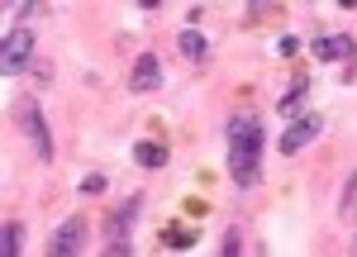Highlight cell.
Listing matches in <instances>:
<instances>
[{
    "instance_id": "13",
    "label": "cell",
    "mask_w": 357,
    "mask_h": 257,
    "mask_svg": "<svg viewBox=\"0 0 357 257\" xmlns=\"http://www.w3.org/2000/svg\"><path fill=\"white\" fill-rule=\"evenodd\" d=\"M24 248V224H5L0 228V257H15Z\"/></svg>"
},
{
    "instance_id": "9",
    "label": "cell",
    "mask_w": 357,
    "mask_h": 257,
    "mask_svg": "<svg viewBox=\"0 0 357 257\" xmlns=\"http://www.w3.org/2000/svg\"><path fill=\"white\" fill-rule=\"evenodd\" d=\"M176 48H181L186 62H205V53H210V43H205V33H200V29H181Z\"/></svg>"
},
{
    "instance_id": "8",
    "label": "cell",
    "mask_w": 357,
    "mask_h": 257,
    "mask_svg": "<svg viewBox=\"0 0 357 257\" xmlns=\"http://www.w3.org/2000/svg\"><path fill=\"white\" fill-rule=\"evenodd\" d=\"M129 91L134 95H148V91H162V62L158 53H143L134 62V77H129Z\"/></svg>"
},
{
    "instance_id": "10",
    "label": "cell",
    "mask_w": 357,
    "mask_h": 257,
    "mask_svg": "<svg viewBox=\"0 0 357 257\" xmlns=\"http://www.w3.org/2000/svg\"><path fill=\"white\" fill-rule=\"evenodd\" d=\"M134 162L138 167H148V171H158V167H167V148L162 143H134Z\"/></svg>"
},
{
    "instance_id": "7",
    "label": "cell",
    "mask_w": 357,
    "mask_h": 257,
    "mask_svg": "<svg viewBox=\"0 0 357 257\" xmlns=\"http://www.w3.org/2000/svg\"><path fill=\"white\" fill-rule=\"evenodd\" d=\"M86 248V219L82 215H72V219H62L53 228V243H48V253L53 257H77Z\"/></svg>"
},
{
    "instance_id": "4",
    "label": "cell",
    "mask_w": 357,
    "mask_h": 257,
    "mask_svg": "<svg viewBox=\"0 0 357 257\" xmlns=\"http://www.w3.org/2000/svg\"><path fill=\"white\" fill-rule=\"evenodd\" d=\"M20 129H24V139L33 143V153H38V162H53V139H48V124H43V110L24 100L20 105Z\"/></svg>"
},
{
    "instance_id": "1",
    "label": "cell",
    "mask_w": 357,
    "mask_h": 257,
    "mask_svg": "<svg viewBox=\"0 0 357 257\" xmlns=\"http://www.w3.org/2000/svg\"><path fill=\"white\" fill-rule=\"evenodd\" d=\"M224 157H229V176H234V186H257L262 181V157H267V129H262V119H252V114H238L234 124H229V139H224Z\"/></svg>"
},
{
    "instance_id": "14",
    "label": "cell",
    "mask_w": 357,
    "mask_h": 257,
    "mask_svg": "<svg viewBox=\"0 0 357 257\" xmlns=\"http://www.w3.org/2000/svg\"><path fill=\"white\" fill-rule=\"evenodd\" d=\"M105 191V171H91V176H82V196H100Z\"/></svg>"
},
{
    "instance_id": "3",
    "label": "cell",
    "mask_w": 357,
    "mask_h": 257,
    "mask_svg": "<svg viewBox=\"0 0 357 257\" xmlns=\"http://www.w3.org/2000/svg\"><path fill=\"white\" fill-rule=\"evenodd\" d=\"M33 53H38V38H33V29H10L5 38H0V77H20L33 67Z\"/></svg>"
},
{
    "instance_id": "17",
    "label": "cell",
    "mask_w": 357,
    "mask_h": 257,
    "mask_svg": "<svg viewBox=\"0 0 357 257\" xmlns=\"http://www.w3.org/2000/svg\"><path fill=\"white\" fill-rule=\"evenodd\" d=\"M238 248H243V243H238V228H224V243H220V253H238Z\"/></svg>"
},
{
    "instance_id": "5",
    "label": "cell",
    "mask_w": 357,
    "mask_h": 257,
    "mask_svg": "<svg viewBox=\"0 0 357 257\" xmlns=\"http://www.w3.org/2000/svg\"><path fill=\"white\" fill-rule=\"evenodd\" d=\"M353 33H324V38H314V57L319 62H343V81H353Z\"/></svg>"
},
{
    "instance_id": "6",
    "label": "cell",
    "mask_w": 357,
    "mask_h": 257,
    "mask_svg": "<svg viewBox=\"0 0 357 257\" xmlns=\"http://www.w3.org/2000/svg\"><path fill=\"white\" fill-rule=\"evenodd\" d=\"M319 129H324V114H301V119H291V129L281 134V143H276V148H281L286 157H296L301 148H310V143L319 139Z\"/></svg>"
},
{
    "instance_id": "11",
    "label": "cell",
    "mask_w": 357,
    "mask_h": 257,
    "mask_svg": "<svg viewBox=\"0 0 357 257\" xmlns=\"http://www.w3.org/2000/svg\"><path fill=\"white\" fill-rule=\"evenodd\" d=\"M305 100H310V81L301 77V81H296L291 91H286V95H281V105H276V110L286 114V119H296V114L305 110Z\"/></svg>"
},
{
    "instance_id": "12",
    "label": "cell",
    "mask_w": 357,
    "mask_h": 257,
    "mask_svg": "<svg viewBox=\"0 0 357 257\" xmlns=\"http://www.w3.org/2000/svg\"><path fill=\"white\" fill-rule=\"evenodd\" d=\"M338 219L343 224H357V167L348 176V186H343V196H338Z\"/></svg>"
},
{
    "instance_id": "16",
    "label": "cell",
    "mask_w": 357,
    "mask_h": 257,
    "mask_svg": "<svg viewBox=\"0 0 357 257\" xmlns=\"http://www.w3.org/2000/svg\"><path fill=\"white\" fill-rule=\"evenodd\" d=\"M276 53H281V57H296V53H301V38H296V33H281Z\"/></svg>"
},
{
    "instance_id": "15",
    "label": "cell",
    "mask_w": 357,
    "mask_h": 257,
    "mask_svg": "<svg viewBox=\"0 0 357 257\" xmlns=\"http://www.w3.org/2000/svg\"><path fill=\"white\" fill-rule=\"evenodd\" d=\"M191 243H195L191 228H186V233H181V228H167V248H191Z\"/></svg>"
},
{
    "instance_id": "2",
    "label": "cell",
    "mask_w": 357,
    "mask_h": 257,
    "mask_svg": "<svg viewBox=\"0 0 357 257\" xmlns=\"http://www.w3.org/2000/svg\"><path fill=\"white\" fill-rule=\"evenodd\" d=\"M143 215V196H129L124 205H114L105 215V253H134V224Z\"/></svg>"
}]
</instances>
